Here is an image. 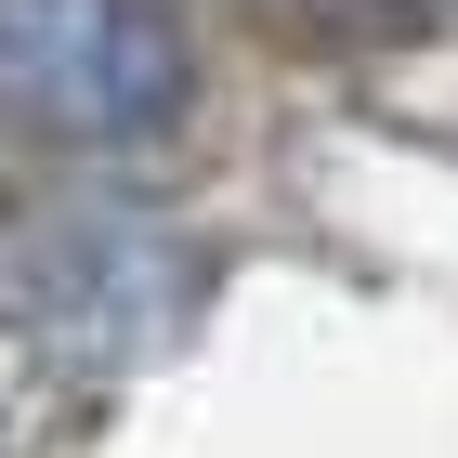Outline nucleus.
Instances as JSON below:
<instances>
[{
  "label": "nucleus",
  "instance_id": "obj_1",
  "mask_svg": "<svg viewBox=\"0 0 458 458\" xmlns=\"http://www.w3.org/2000/svg\"><path fill=\"white\" fill-rule=\"evenodd\" d=\"M210 66L171 0H0V131L39 157H157Z\"/></svg>",
  "mask_w": 458,
  "mask_h": 458
},
{
  "label": "nucleus",
  "instance_id": "obj_2",
  "mask_svg": "<svg viewBox=\"0 0 458 458\" xmlns=\"http://www.w3.org/2000/svg\"><path fill=\"white\" fill-rule=\"evenodd\" d=\"M183 301H197V249L144 210H79V223H39V236L0 249V327H27L66 367L157 353L183 327Z\"/></svg>",
  "mask_w": 458,
  "mask_h": 458
},
{
  "label": "nucleus",
  "instance_id": "obj_3",
  "mask_svg": "<svg viewBox=\"0 0 458 458\" xmlns=\"http://www.w3.org/2000/svg\"><path fill=\"white\" fill-rule=\"evenodd\" d=\"M445 13L458 0H301V39H327V53H420Z\"/></svg>",
  "mask_w": 458,
  "mask_h": 458
},
{
  "label": "nucleus",
  "instance_id": "obj_4",
  "mask_svg": "<svg viewBox=\"0 0 458 458\" xmlns=\"http://www.w3.org/2000/svg\"><path fill=\"white\" fill-rule=\"evenodd\" d=\"M0 458H13V393H0Z\"/></svg>",
  "mask_w": 458,
  "mask_h": 458
}]
</instances>
